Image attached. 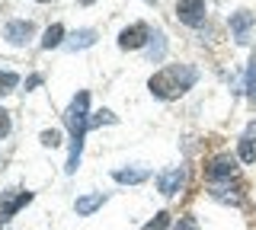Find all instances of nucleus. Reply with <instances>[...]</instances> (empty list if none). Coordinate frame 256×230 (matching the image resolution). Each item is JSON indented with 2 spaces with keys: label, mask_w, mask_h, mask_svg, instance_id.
<instances>
[{
  "label": "nucleus",
  "mask_w": 256,
  "mask_h": 230,
  "mask_svg": "<svg viewBox=\"0 0 256 230\" xmlns=\"http://www.w3.org/2000/svg\"><path fill=\"white\" fill-rule=\"evenodd\" d=\"M86 106H90V93L77 90V96L70 99L68 112H64V122H68V131H70V154H68L64 173H77V166H80L84 138H86V131H90V112H86Z\"/></svg>",
  "instance_id": "nucleus-1"
},
{
  "label": "nucleus",
  "mask_w": 256,
  "mask_h": 230,
  "mask_svg": "<svg viewBox=\"0 0 256 230\" xmlns=\"http://www.w3.org/2000/svg\"><path fill=\"white\" fill-rule=\"evenodd\" d=\"M196 80H198V70L192 64H166L148 80V90L154 93L157 99H176L186 90H192Z\"/></svg>",
  "instance_id": "nucleus-2"
},
{
  "label": "nucleus",
  "mask_w": 256,
  "mask_h": 230,
  "mask_svg": "<svg viewBox=\"0 0 256 230\" xmlns=\"http://www.w3.org/2000/svg\"><path fill=\"white\" fill-rule=\"evenodd\" d=\"M150 26L148 22H132V26L128 29H122V32H118V48L122 51H134V48H144V45L150 42Z\"/></svg>",
  "instance_id": "nucleus-3"
},
{
  "label": "nucleus",
  "mask_w": 256,
  "mask_h": 230,
  "mask_svg": "<svg viewBox=\"0 0 256 230\" xmlns=\"http://www.w3.org/2000/svg\"><path fill=\"white\" fill-rule=\"evenodd\" d=\"M32 202V192H22V189H10V192H0V224L10 221L20 208H26Z\"/></svg>",
  "instance_id": "nucleus-4"
},
{
  "label": "nucleus",
  "mask_w": 256,
  "mask_h": 230,
  "mask_svg": "<svg viewBox=\"0 0 256 230\" xmlns=\"http://www.w3.org/2000/svg\"><path fill=\"white\" fill-rule=\"evenodd\" d=\"M176 16L186 26H202L205 22V0H180L176 3Z\"/></svg>",
  "instance_id": "nucleus-5"
},
{
  "label": "nucleus",
  "mask_w": 256,
  "mask_h": 230,
  "mask_svg": "<svg viewBox=\"0 0 256 230\" xmlns=\"http://www.w3.org/2000/svg\"><path fill=\"white\" fill-rule=\"evenodd\" d=\"M182 182H186V170H182V166H173V170H164L157 176V192L160 195H176L182 189Z\"/></svg>",
  "instance_id": "nucleus-6"
},
{
  "label": "nucleus",
  "mask_w": 256,
  "mask_h": 230,
  "mask_svg": "<svg viewBox=\"0 0 256 230\" xmlns=\"http://www.w3.org/2000/svg\"><path fill=\"white\" fill-rule=\"evenodd\" d=\"M253 22H256V16H253L250 10H237V13H230V32H234L237 45H246V42H250V29H253Z\"/></svg>",
  "instance_id": "nucleus-7"
},
{
  "label": "nucleus",
  "mask_w": 256,
  "mask_h": 230,
  "mask_svg": "<svg viewBox=\"0 0 256 230\" xmlns=\"http://www.w3.org/2000/svg\"><path fill=\"white\" fill-rule=\"evenodd\" d=\"M32 32H36V26H32L29 19H13V22H6V29H4V38L10 45H26Z\"/></svg>",
  "instance_id": "nucleus-8"
},
{
  "label": "nucleus",
  "mask_w": 256,
  "mask_h": 230,
  "mask_svg": "<svg viewBox=\"0 0 256 230\" xmlns=\"http://www.w3.org/2000/svg\"><path fill=\"white\" fill-rule=\"evenodd\" d=\"M234 179V160L230 157H214L212 166H208V182H224Z\"/></svg>",
  "instance_id": "nucleus-9"
},
{
  "label": "nucleus",
  "mask_w": 256,
  "mask_h": 230,
  "mask_svg": "<svg viewBox=\"0 0 256 230\" xmlns=\"http://www.w3.org/2000/svg\"><path fill=\"white\" fill-rule=\"evenodd\" d=\"M208 186H212V198L228 202V205H240V192H237V186H230V179H224V182H208Z\"/></svg>",
  "instance_id": "nucleus-10"
},
{
  "label": "nucleus",
  "mask_w": 256,
  "mask_h": 230,
  "mask_svg": "<svg viewBox=\"0 0 256 230\" xmlns=\"http://www.w3.org/2000/svg\"><path fill=\"white\" fill-rule=\"evenodd\" d=\"M237 154H240V160H244V163H253V160H256V122H253L250 128L244 131V138H240V147H237Z\"/></svg>",
  "instance_id": "nucleus-11"
},
{
  "label": "nucleus",
  "mask_w": 256,
  "mask_h": 230,
  "mask_svg": "<svg viewBox=\"0 0 256 230\" xmlns=\"http://www.w3.org/2000/svg\"><path fill=\"white\" fill-rule=\"evenodd\" d=\"M102 205H106V195H102V192H93V195L77 198V202H74V208H77L80 218H90V214H93L96 208H102Z\"/></svg>",
  "instance_id": "nucleus-12"
},
{
  "label": "nucleus",
  "mask_w": 256,
  "mask_h": 230,
  "mask_svg": "<svg viewBox=\"0 0 256 230\" xmlns=\"http://www.w3.org/2000/svg\"><path fill=\"white\" fill-rule=\"evenodd\" d=\"M148 176H150V170H144V166H138V170H116V173H112V179L122 182V186H141Z\"/></svg>",
  "instance_id": "nucleus-13"
},
{
  "label": "nucleus",
  "mask_w": 256,
  "mask_h": 230,
  "mask_svg": "<svg viewBox=\"0 0 256 230\" xmlns=\"http://www.w3.org/2000/svg\"><path fill=\"white\" fill-rule=\"evenodd\" d=\"M164 54H166V35L164 32H154V35H150V42H148V58L154 61V64H160Z\"/></svg>",
  "instance_id": "nucleus-14"
},
{
  "label": "nucleus",
  "mask_w": 256,
  "mask_h": 230,
  "mask_svg": "<svg viewBox=\"0 0 256 230\" xmlns=\"http://www.w3.org/2000/svg\"><path fill=\"white\" fill-rule=\"evenodd\" d=\"M93 42H96V32H93V29H80V32L70 35L68 48H70V51H80V48H90Z\"/></svg>",
  "instance_id": "nucleus-15"
},
{
  "label": "nucleus",
  "mask_w": 256,
  "mask_h": 230,
  "mask_svg": "<svg viewBox=\"0 0 256 230\" xmlns=\"http://www.w3.org/2000/svg\"><path fill=\"white\" fill-rule=\"evenodd\" d=\"M61 42H64V26H61V22L48 26V29H45V35H42V48H58Z\"/></svg>",
  "instance_id": "nucleus-16"
},
{
  "label": "nucleus",
  "mask_w": 256,
  "mask_h": 230,
  "mask_svg": "<svg viewBox=\"0 0 256 230\" xmlns=\"http://www.w3.org/2000/svg\"><path fill=\"white\" fill-rule=\"evenodd\" d=\"M16 86H20V74H13V70H0V96L13 93Z\"/></svg>",
  "instance_id": "nucleus-17"
},
{
  "label": "nucleus",
  "mask_w": 256,
  "mask_h": 230,
  "mask_svg": "<svg viewBox=\"0 0 256 230\" xmlns=\"http://www.w3.org/2000/svg\"><path fill=\"white\" fill-rule=\"evenodd\" d=\"M246 96L250 99H256V51L250 54V64H246Z\"/></svg>",
  "instance_id": "nucleus-18"
},
{
  "label": "nucleus",
  "mask_w": 256,
  "mask_h": 230,
  "mask_svg": "<svg viewBox=\"0 0 256 230\" xmlns=\"http://www.w3.org/2000/svg\"><path fill=\"white\" fill-rule=\"evenodd\" d=\"M166 227H170V214H166V211H160V214H154V218H150V221H148V224H144L141 230H166Z\"/></svg>",
  "instance_id": "nucleus-19"
},
{
  "label": "nucleus",
  "mask_w": 256,
  "mask_h": 230,
  "mask_svg": "<svg viewBox=\"0 0 256 230\" xmlns=\"http://www.w3.org/2000/svg\"><path fill=\"white\" fill-rule=\"evenodd\" d=\"M118 115H112L109 109H102V112H96V118H90V125H116Z\"/></svg>",
  "instance_id": "nucleus-20"
},
{
  "label": "nucleus",
  "mask_w": 256,
  "mask_h": 230,
  "mask_svg": "<svg viewBox=\"0 0 256 230\" xmlns=\"http://www.w3.org/2000/svg\"><path fill=\"white\" fill-rule=\"evenodd\" d=\"M42 144L45 147H58L61 144V131H42Z\"/></svg>",
  "instance_id": "nucleus-21"
},
{
  "label": "nucleus",
  "mask_w": 256,
  "mask_h": 230,
  "mask_svg": "<svg viewBox=\"0 0 256 230\" xmlns=\"http://www.w3.org/2000/svg\"><path fill=\"white\" fill-rule=\"evenodd\" d=\"M6 134H10V112L0 109V138H6Z\"/></svg>",
  "instance_id": "nucleus-22"
},
{
  "label": "nucleus",
  "mask_w": 256,
  "mask_h": 230,
  "mask_svg": "<svg viewBox=\"0 0 256 230\" xmlns=\"http://www.w3.org/2000/svg\"><path fill=\"white\" fill-rule=\"evenodd\" d=\"M176 230H198V224H196V218H192V214H186V218H180Z\"/></svg>",
  "instance_id": "nucleus-23"
},
{
  "label": "nucleus",
  "mask_w": 256,
  "mask_h": 230,
  "mask_svg": "<svg viewBox=\"0 0 256 230\" xmlns=\"http://www.w3.org/2000/svg\"><path fill=\"white\" fill-rule=\"evenodd\" d=\"M38 83H42V77H38V74H32L29 80H26V86H38Z\"/></svg>",
  "instance_id": "nucleus-24"
},
{
  "label": "nucleus",
  "mask_w": 256,
  "mask_h": 230,
  "mask_svg": "<svg viewBox=\"0 0 256 230\" xmlns=\"http://www.w3.org/2000/svg\"><path fill=\"white\" fill-rule=\"evenodd\" d=\"M80 3H84V6H90V3H93V0H80Z\"/></svg>",
  "instance_id": "nucleus-25"
},
{
  "label": "nucleus",
  "mask_w": 256,
  "mask_h": 230,
  "mask_svg": "<svg viewBox=\"0 0 256 230\" xmlns=\"http://www.w3.org/2000/svg\"><path fill=\"white\" fill-rule=\"evenodd\" d=\"M148 3H157V0H148Z\"/></svg>",
  "instance_id": "nucleus-26"
},
{
  "label": "nucleus",
  "mask_w": 256,
  "mask_h": 230,
  "mask_svg": "<svg viewBox=\"0 0 256 230\" xmlns=\"http://www.w3.org/2000/svg\"><path fill=\"white\" fill-rule=\"evenodd\" d=\"M38 3H48V0H38Z\"/></svg>",
  "instance_id": "nucleus-27"
},
{
  "label": "nucleus",
  "mask_w": 256,
  "mask_h": 230,
  "mask_svg": "<svg viewBox=\"0 0 256 230\" xmlns=\"http://www.w3.org/2000/svg\"><path fill=\"white\" fill-rule=\"evenodd\" d=\"M0 230H6V227H4V224H0Z\"/></svg>",
  "instance_id": "nucleus-28"
}]
</instances>
